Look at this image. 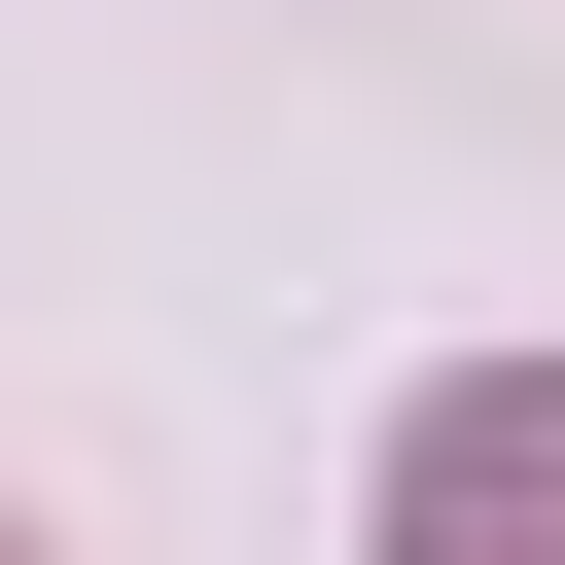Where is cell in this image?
Returning <instances> with one entry per match:
<instances>
[{"mask_svg": "<svg viewBox=\"0 0 565 565\" xmlns=\"http://www.w3.org/2000/svg\"><path fill=\"white\" fill-rule=\"evenodd\" d=\"M388 565H565V353H459L388 424Z\"/></svg>", "mask_w": 565, "mask_h": 565, "instance_id": "1", "label": "cell"}, {"mask_svg": "<svg viewBox=\"0 0 565 565\" xmlns=\"http://www.w3.org/2000/svg\"><path fill=\"white\" fill-rule=\"evenodd\" d=\"M0 565H35V530H0Z\"/></svg>", "mask_w": 565, "mask_h": 565, "instance_id": "2", "label": "cell"}]
</instances>
